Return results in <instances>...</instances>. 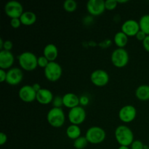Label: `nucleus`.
<instances>
[{
    "label": "nucleus",
    "mask_w": 149,
    "mask_h": 149,
    "mask_svg": "<svg viewBox=\"0 0 149 149\" xmlns=\"http://www.w3.org/2000/svg\"><path fill=\"white\" fill-rule=\"evenodd\" d=\"M145 149H149V147H148V146H145Z\"/></svg>",
    "instance_id": "a19ab883"
},
{
    "label": "nucleus",
    "mask_w": 149,
    "mask_h": 149,
    "mask_svg": "<svg viewBox=\"0 0 149 149\" xmlns=\"http://www.w3.org/2000/svg\"><path fill=\"white\" fill-rule=\"evenodd\" d=\"M15 62L14 55L11 51H0V68L1 69H10L12 68Z\"/></svg>",
    "instance_id": "2eb2a0df"
},
{
    "label": "nucleus",
    "mask_w": 149,
    "mask_h": 149,
    "mask_svg": "<svg viewBox=\"0 0 149 149\" xmlns=\"http://www.w3.org/2000/svg\"><path fill=\"white\" fill-rule=\"evenodd\" d=\"M6 79H7V71L4 69L0 68V81L1 82L6 81Z\"/></svg>",
    "instance_id": "c9c22d12"
},
{
    "label": "nucleus",
    "mask_w": 149,
    "mask_h": 149,
    "mask_svg": "<svg viewBox=\"0 0 149 149\" xmlns=\"http://www.w3.org/2000/svg\"><path fill=\"white\" fill-rule=\"evenodd\" d=\"M146 146L140 140H135L130 145V149H145Z\"/></svg>",
    "instance_id": "cd10ccee"
},
{
    "label": "nucleus",
    "mask_w": 149,
    "mask_h": 149,
    "mask_svg": "<svg viewBox=\"0 0 149 149\" xmlns=\"http://www.w3.org/2000/svg\"><path fill=\"white\" fill-rule=\"evenodd\" d=\"M7 141V135L4 132H1L0 133V145L3 146Z\"/></svg>",
    "instance_id": "f704fd0d"
},
{
    "label": "nucleus",
    "mask_w": 149,
    "mask_h": 149,
    "mask_svg": "<svg viewBox=\"0 0 149 149\" xmlns=\"http://www.w3.org/2000/svg\"><path fill=\"white\" fill-rule=\"evenodd\" d=\"M62 74V67L56 61L49 62L48 65L44 68V74H45V78L52 82L60 79Z\"/></svg>",
    "instance_id": "423d86ee"
},
{
    "label": "nucleus",
    "mask_w": 149,
    "mask_h": 149,
    "mask_svg": "<svg viewBox=\"0 0 149 149\" xmlns=\"http://www.w3.org/2000/svg\"><path fill=\"white\" fill-rule=\"evenodd\" d=\"M24 10L23 6L17 0H10L4 5V13L11 18H20Z\"/></svg>",
    "instance_id": "0eeeda50"
},
{
    "label": "nucleus",
    "mask_w": 149,
    "mask_h": 149,
    "mask_svg": "<svg viewBox=\"0 0 149 149\" xmlns=\"http://www.w3.org/2000/svg\"><path fill=\"white\" fill-rule=\"evenodd\" d=\"M63 106L70 109L80 106L79 97L74 93H65L63 96Z\"/></svg>",
    "instance_id": "f3484780"
},
{
    "label": "nucleus",
    "mask_w": 149,
    "mask_h": 149,
    "mask_svg": "<svg viewBox=\"0 0 149 149\" xmlns=\"http://www.w3.org/2000/svg\"><path fill=\"white\" fill-rule=\"evenodd\" d=\"M80 100V106H87V104L89 103V98L86 95H82L79 97Z\"/></svg>",
    "instance_id": "473e14b6"
},
{
    "label": "nucleus",
    "mask_w": 149,
    "mask_h": 149,
    "mask_svg": "<svg viewBox=\"0 0 149 149\" xmlns=\"http://www.w3.org/2000/svg\"><path fill=\"white\" fill-rule=\"evenodd\" d=\"M22 24L24 26H31L36 21V15L32 11H24L20 17Z\"/></svg>",
    "instance_id": "6ab92c4d"
},
{
    "label": "nucleus",
    "mask_w": 149,
    "mask_h": 149,
    "mask_svg": "<svg viewBox=\"0 0 149 149\" xmlns=\"http://www.w3.org/2000/svg\"><path fill=\"white\" fill-rule=\"evenodd\" d=\"M54 95L52 91L46 88H42L36 93V100L42 105H47L51 103L53 100Z\"/></svg>",
    "instance_id": "dca6fc26"
},
{
    "label": "nucleus",
    "mask_w": 149,
    "mask_h": 149,
    "mask_svg": "<svg viewBox=\"0 0 149 149\" xmlns=\"http://www.w3.org/2000/svg\"><path fill=\"white\" fill-rule=\"evenodd\" d=\"M143 47L144 49L149 52V35H147L146 37L145 38L143 41L142 42Z\"/></svg>",
    "instance_id": "72a5a7b5"
},
{
    "label": "nucleus",
    "mask_w": 149,
    "mask_h": 149,
    "mask_svg": "<svg viewBox=\"0 0 149 149\" xmlns=\"http://www.w3.org/2000/svg\"><path fill=\"white\" fill-rule=\"evenodd\" d=\"M117 2L118 3H127L128 2L127 0H122V1H119V0H117Z\"/></svg>",
    "instance_id": "ea45409f"
},
{
    "label": "nucleus",
    "mask_w": 149,
    "mask_h": 149,
    "mask_svg": "<svg viewBox=\"0 0 149 149\" xmlns=\"http://www.w3.org/2000/svg\"><path fill=\"white\" fill-rule=\"evenodd\" d=\"M4 41L3 40L2 38H1V39H0V49H1V50H2L3 49V47H4Z\"/></svg>",
    "instance_id": "4c0bfd02"
},
{
    "label": "nucleus",
    "mask_w": 149,
    "mask_h": 149,
    "mask_svg": "<svg viewBox=\"0 0 149 149\" xmlns=\"http://www.w3.org/2000/svg\"><path fill=\"white\" fill-rule=\"evenodd\" d=\"M90 81L97 87H103L109 81V75L103 69H96L90 74Z\"/></svg>",
    "instance_id": "9d476101"
},
{
    "label": "nucleus",
    "mask_w": 149,
    "mask_h": 149,
    "mask_svg": "<svg viewBox=\"0 0 149 149\" xmlns=\"http://www.w3.org/2000/svg\"><path fill=\"white\" fill-rule=\"evenodd\" d=\"M86 111L81 106H78L75 108L71 109L68 111V118L71 124L79 125L84 122L86 119Z\"/></svg>",
    "instance_id": "6e6552de"
},
{
    "label": "nucleus",
    "mask_w": 149,
    "mask_h": 149,
    "mask_svg": "<svg viewBox=\"0 0 149 149\" xmlns=\"http://www.w3.org/2000/svg\"><path fill=\"white\" fill-rule=\"evenodd\" d=\"M17 60L22 69L26 71H33L38 66V57L30 51L20 53L17 57Z\"/></svg>",
    "instance_id": "f03ea898"
},
{
    "label": "nucleus",
    "mask_w": 149,
    "mask_h": 149,
    "mask_svg": "<svg viewBox=\"0 0 149 149\" xmlns=\"http://www.w3.org/2000/svg\"><path fill=\"white\" fill-rule=\"evenodd\" d=\"M140 29L139 22L134 19H128L125 20L122 25L121 31L125 33L127 36H135L139 31Z\"/></svg>",
    "instance_id": "ddd939ff"
},
{
    "label": "nucleus",
    "mask_w": 149,
    "mask_h": 149,
    "mask_svg": "<svg viewBox=\"0 0 149 149\" xmlns=\"http://www.w3.org/2000/svg\"><path fill=\"white\" fill-rule=\"evenodd\" d=\"M137 109L130 104L122 106L119 111V118L122 122L130 123L136 118Z\"/></svg>",
    "instance_id": "1a4fd4ad"
},
{
    "label": "nucleus",
    "mask_w": 149,
    "mask_h": 149,
    "mask_svg": "<svg viewBox=\"0 0 149 149\" xmlns=\"http://www.w3.org/2000/svg\"><path fill=\"white\" fill-rule=\"evenodd\" d=\"M117 0H106L105 1V6L106 10H113L117 7Z\"/></svg>",
    "instance_id": "bb28decb"
},
{
    "label": "nucleus",
    "mask_w": 149,
    "mask_h": 149,
    "mask_svg": "<svg viewBox=\"0 0 149 149\" xmlns=\"http://www.w3.org/2000/svg\"><path fill=\"white\" fill-rule=\"evenodd\" d=\"M147 34L146 33H144L143 31L140 30L137 33V34L135 35V37H136V39H138V40L139 41H141V42H143V41L145 39V38L146 37Z\"/></svg>",
    "instance_id": "2f4dec72"
},
{
    "label": "nucleus",
    "mask_w": 149,
    "mask_h": 149,
    "mask_svg": "<svg viewBox=\"0 0 149 149\" xmlns=\"http://www.w3.org/2000/svg\"><path fill=\"white\" fill-rule=\"evenodd\" d=\"M114 136L116 141L120 146H129L135 141L132 130L129 127L125 125H121L116 128Z\"/></svg>",
    "instance_id": "f257e3e1"
},
{
    "label": "nucleus",
    "mask_w": 149,
    "mask_h": 149,
    "mask_svg": "<svg viewBox=\"0 0 149 149\" xmlns=\"http://www.w3.org/2000/svg\"><path fill=\"white\" fill-rule=\"evenodd\" d=\"M52 104L53 107L55 108H62L63 106V97L61 96H55L52 102Z\"/></svg>",
    "instance_id": "a878e982"
},
{
    "label": "nucleus",
    "mask_w": 149,
    "mask_h": 149,
    "mask_svg": "<svg viewBox=\"0 0 149 149\" xmlns=\"http://www.w3.org/2000/svg\"><path fill=\"white\" fill-rule=\"evenodd\" d=\"M88 143V141L85 136H80L76 140H74L73 146L77 149H84L87 147Z\"/></svg>",
    "instance_id": "b1692460"
},
{
    "label": "nucleus",
    "mask_w": 149,
    "mask_h": 149,
    "mask_svg": "<svg viewBox=\"0 0 149 149\" xmlns=\"http://www.w3.org/2000/svg\"><path fill=\"white\" fill-rule=\"evenodd\" d=\"M10 26L14 29H17L22 24L20 18H11L10 19Z\"/></svg>",
    "instance_id": "c756f323"
},
{
    "label": "nucleus",
    "mask_w": 149,
    "mask_h": 149,
    "mask_svg": "<svg viewBox=\"0 0 149 149\" xmlns=\"http://www.w3.org/2000/svg\"><path fill=\"white\" fill-rule=\"evenodd\" d=\"M113 42L115 45L119 48H125L128 43V36L122 31L115 33L113 36Z\"/></svg>",
    "instance_id": "412c9836"
},
{
    "label": "nucleus",
    "mask_w": 149,
    "mask_h": 149,
    "mask_svg": "<svg viewBox=\"0 0 149 149\" xmlns=\"http://www.w3.org/2000/svg\"><path fill=\"white\" fill-rule=\"evenodd\" d=\"M63 8L68 13H73L77 8V2L75 0H65L63 2Z\"/></svg>",
    "instance_id": "393cba45"
},
{
    "label": "nucleus",
    "mask_w": 149,
    "mask_h": 149,
    "mask_svg": "<svg viewBox=\"0 0 149 149\" xmlns=\"http://www.w3.org/2000/svg\"><path fill=\"white\" fill-rule=\"evenodd\" d=\"M18 96L23 102L31 103L36 100V92L33 88L32 85L26 84L20 87L18 92Z\"/></svg>",
    "instance_id": "4468645a"
},
{
    "label": "nucleus",
    "mask_w": 149,
    "mask_h": 149,
    "mask_svg": "<svg viewBox=\"0 0 149 149\" xmlns=\"http://www.w3.org/2000/svg\"><path fill=\"white\" fill-rule=\"evenodd\" d=\"M86 7L88 13L93 16L100 15L106 10L105 1L103 0H89Z\"/></svg>",
    "instance_id": "f8f14e48"
},
{
    "label": "nucleus",
    "mask_w": 149,
    "mask_h": 149,
    "mask_svg": "<svg viewBox=\"0 0 149 149\" xmlns=\"http://www.w3.org/2000/svg\"><path fill=\"white\" fill-rule=\"evenodd\" d=\"M84 136L90 143L99 144L105 141L106 133V131L100 127L93 126L87 129Z\"/></svg>",
    "instance_id": "20e7f679"
},
{
    "label": "nucleus",
    "mask_w": 149,
    "mask_h": 149,
    "mask_svg": "<svg viewBox=\"0 0 149 149\" xmlns=\"http://www.w3.org/2000/svg\"><path fill=\"white\" fill-rule=\"evenodd\" d=\"M117 149H130L129 146H120Z\"/></svg>",
    "instance_id": "58836bf2"
},
{
    "label": "nucleus",
    "mask_w": 149,
    "mask_h": 149,
    "mask_svg": "<svg viewBox=\"0 0 149 149\" xmlns=\"http://www.w3.org/2000/svg\"><path fill=\"white\" fill-rule=\"evenodd\" d=\"M43 55L49 61H55L58 56V49L54 44L49 43L45 45L43 49Z\"/></svg>",
    "instance_id": "a211bd4d"
},
{
    "label": "nucleus",
    "mask_w": 149,
    "mask_h": 149,
    "mask_svg": "<svg viewBox=\"0 0 149 149\" xmlns=\"http://www.w3.org/2000/svg\"><path fill=\"white\" fill-rule=\"evenodd\" d=\"M47 120L53 127H62L65 121V115L62 108L52 107L49 109L47 113Z\"/></svg>",
    "instance_id": "7ed1b4c3"
},
{
    "label": "nucleus",
    "mask_w": 149,
    "mask_h": 149,
    "mask_svg": "<svg viewBox=\"0 0 149 149\" xmlns=\"http://www.w3.org/2000/svg\"><path fill=\"white\" fill-rule=\"evenodd\" d=\"M135 96L137 98L142 101L149 100V85L141 84L137 87L135 90Z\"/></svg>",
    "instance_id": "aec40b11"
},
{
    "label": "nucleus",
    "mask_w": 149,
    "mask_h": 149,
    "mask_svg": "<svg viewBox=\"0 0 149 149\" xmlns=\"http://www.w3.org/2000/svg\"><path fill=\"white\" fill-rule=\"evenodd\" d=\"M32 87H33V88L34 89V90L36 92V93H37V92H39V90H40L42 88V87H41V85L39 84V83H34V84L32 85Z\"/></svg>",
    "instance_id": "e433bc0d"
},
{
    "label": "nucleus",
    "mask_w": 149,
    "mask_h": 149,
    "mask_svg": "<svg viewBox=\"0 0 149 149\" xmlns=\"http://www.w3.org/2000/svg\"><path fill=\"white\" fill-rule=\"evenodd\" d=\"M37 63H38V66L42 67V68H45L47 65H48V63H49V61L45 58L44 55L42 56H39L38 57V60H37Z\"/></svg>",
    "instance_id": "c85d7f7f"
},
{
    "label": "nucleus",
    "mask_w": 149,
    "mask_h": 149,
    "mask_svg": "<svg viewBox=\"0 0 149 149\" xmlns=\"http://www.w3.org/2000/svg\"><path fill=\"white\" fill-rule=\"evenodd\" d=\"M81 128L79 127V125L71 124L66 129V135L68 138L74 140V141L81 136Z\"/></svg>",
    "instance_id": "4be33fe9"
},
{
    "label": "nucleus",
    "mask_w": 149,
    "mask_h": 149,
    "mask_svg": "<svg viewBox=\"0 0 149 149\" xmlns=\"http://www.w3.org/2000/svg\"><path fill=\"white\" fill-rule=\"evenodd\" d=\"M129 53L125 48H116L111 55V63L117 68H123L126 66L129 62Z\"/></svg>",
    "instance_id": "39448f33"
},
{
    "label": "nucleus",
    "mask_w": 149,
    "mask_h": 149,
    "mask_svg": "<svg viewBox=\"0 0 149 149\" xmlns=\"http://www.w3.org/2000/svg\"><path fill=\"white\" fill-rule=\"evenodd\" d=\"M138 22L141 30L147 35H149V14H146L141 16Z\"/></svg>",
    "instance_id": "5701e85b"
},
{
    "label": "nucleus",
    "mask_w": 149,
    "mask_h": 149,
    "mask_svg": "<svg viewBox=\"0 0 149 149\" xmlns=\"http://www.w3.org/2000/svg\"><path fill=\"white\" fill-rule=\"evenodd\" d=\"M23 79V72L22 68L12 67L7 71L6 82L10 85H17L22 81Z\"/></svg>",
    "instance_id": "9b49d317"
},
{
    "label": "nucleus",
    "mask_w": 149,
    "mask_h": 149,
    "mask_svg": "<svg viewBox=\"0 0 149 149\" xmlns=\"http://www.w3.org/2000/svg\"><path fill=\"white\" fill-rule=\"evenodd\" d=\"M13 44L11 41L5 40L4 42V47H3V49H4V50H7V51H11V49H13Z\"/></svg>",
    "instance_id": "7c9ffc66"
}]
</instances>
